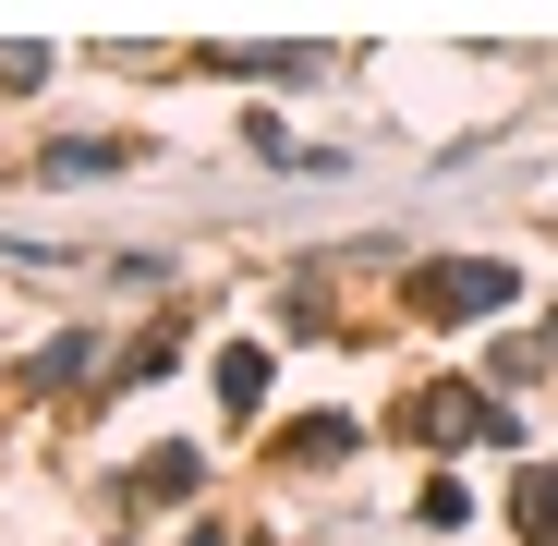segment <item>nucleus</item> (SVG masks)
<instances>
[{
  "instance_id": "9",
  "label": "nucleus",
  "mask_w": 558,
  "mask_h": 546,
  "mask_svg": "<svg viewBox=\"0 0 558 546\" xmlns=\"http://www.w3.org/2000/svg\"><path fill=\"white\" fill-rule=\"evenodd\" d=\"M510 522H522L534 546H558V462H522V486H510Z\"/></svg>"
},
{
  "instance_id": "8",
  "label": "nucleus",
  "mask_w": 558,
  "mask_h": 546,
  "mask_svg": "<svg viewBox=\"0 0 558 546\" xmlns=\"http://www.w3.org/2000/svg\"><path fill=\"white\" fill-rule=\"evenodd\" d=\"M352 449H364V425H352V413H316V425L279 437V462H304V474H316V462H352Z\"/></svg>"
},
{
  "instance_id": "12",
  "label": "nucleus",
  "mask_w": 558,
  "mask_h": 546,
  "mask_svg": "<svg viewBox=\"0 0 558 546\" xmlns=\"http://www.w3.org/2000/svg\"><path fill=\"white\" fill-rule=\"evenodd\" d=\"M279 316H292V340H328V328H340V316H328V292H316V280H304V292H292V304H279Z\"/></svg>"
},
{
  "instance_id": "7",
  "label": "nucleus",
  "mask_w": 558,
  "mask_h": 546,
  "mask_svg": "<svg viewBox=\"0 0 558 546\" xmlns=\"http://www.w3.org/2000/svg\"><path fill=\"white\" fill-rule=\"evenodd\" d=\"M195 474H207V449H182V437H170V449H146V462H134L122 498H195Z\"/></svg>"
},
{
  "instance_id": "5",
  "label": "nucleus",
  "mask_w": 558,
  "mask_h": 546,
  "mask_svg": "<svg viewBox=\"0 0 558 546\" xmlns=\"http://www.w3.org/2000/svg\"><path fill=\"white\" fill-rule=\"evenodd\" d=\"M267 389H279V364H267V340H231V352H219V401H231V413L255 425V413H267Z\"/></svg>"
},
{
  "instance_id": "2",
  "label": "nucleus",
  "mask_w": 558,
  "mask_h": 546,
  "mask_svg": "<svg viewBox=\"0 0 558 546\" xmlns=\"http://www.w3.org/2000/svg\"><path fill=\"white\" fill-rule=\"evenodd\" d=\"M413 304L425 316H510L522 280H510L498 255H437V267H413Z\"/></svg>"
},
{
  "instance_id": "11",
  "label": "nucleus",
  "mask_w": 558,
  "mask_h": 546,
  "mask_svg": "<svg viewBox=\"0 0 558 546\" xmlns=\"http://www.w3.org/2000/svg\"><path fill=\"white\" fill-rule=\"evenodd\" d=\"M413 522H437V534H461V522H474V498H461V474H437V486L413 498Z\"/></svg>"
},
{
  "instance_id": "10",
  "label": "nucleus",
  "mask_w": 558,
  "mask_h": 546,
  "mask_svg": "<svg viewBox=\"0 0 558 546\" xmlns=\"http://www.w3.org/2000/svg\"><path fill=\"white\" fill-rule=\"evenodd\" d=\"M170 364H182V328H170V316H158V328H146V340H134V352H122V377H170Z\"/></svg>"
},
{
  "instance_id": "15",
  "label": "nucleus",
  "mask_w": 558,
  "mask_h": 546,
  "mask_svg": "<svg viewBox=\"0 0 558 546\" xmlns=\"http://www.w3.org/2000/svg\"><path fill=\"white\" fill-rule=\"evenodd\" d=\"M534 352H546V364H558V316H546V340H534Z\"/></svg>"
},
{
  "instance_id": "3",
  "label": "nucleus",
  "mask_w": 558,
  "mask_h": 546,
  "mask_svg": "<svg viewBox=\"0 0 558 546\" xmlns=\"http://www.w3.org/2000/svg\"><path fill=\"white\" fill-rule=\"evenodd\" d=\"M85 377H98V328H85V316L25 352V401H61V389H85Z\"/></svg>"
},
{
  "instance_id": "13",
  "label": "nucleus",
  "mask_w": 558,
  "mask_h": 546,
  "mask_svg": "<svg viewBox=\"0 0 558 546\" xmlns=\"http://www.w3.org/2000/svg\"><path fill=\"white\" fill-rule=\"evenodd\" d=\"M37 73H49V49H37V37H13V49H0V85H37Z\"/></svg>"
},
{
  "instance_id": "6",
  "label": "nucleus",
  "mask_w": 558,
  "mask_h": 546,
  "mask_svg": "<svg viewBox=\"0 0 558 546\" xmlns=\"http://www.w3.org/2000/svg\"><path fill=\"white\" fill-rule=\"evenodd\" d=\"M37 170H49V182H110V170H134V146H110V134H61Z\"/></svg>"
},
{
  "instance_id": "1",
  "label": "nucleus",
  "mask_w": 558,
  "mask_h": 546,
  "mask_svg": "<svg viewBox=\"0 0 558 546\" xmlns=\"http://www.w3.org/2000/svg\"><path fill=\"white\" fill-rule=\"evenodd\" d=\"M401 425H413L425 449H522V413H498L486 389H425Z\"/></svg>"
},
{
  "instance_id": "14",
  "label": "nucleus",
  "mask_w": 558,
  "mask_h": 546,
  "mask_svg": "<svg viewBox=\"0 0 558 546\" xmlns=\"http://www.w3.org/2000/svg\"><path fill=\"white\" fill-rule=\"evenodd\" d=\"M182 546H243V534H231V522H195V534H182Z\"/></svg>"
},
{
  "instance_id": "4",
  "label": "nucleus",
  "mask_w": 558,
  "mask_h": 546,
  "mask_svg": "<svg viewBox=\"0 0 558 546\" xmlns=\"http://www.w3.org/2000/svg\"><path fill=\"white\" fill-rule=\"evenodd\" d=\"M207 73H243V85H316V73H328V49L267 37V49H207Z\"/></svg>"
}]
</instances>
